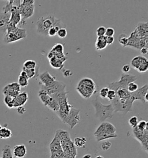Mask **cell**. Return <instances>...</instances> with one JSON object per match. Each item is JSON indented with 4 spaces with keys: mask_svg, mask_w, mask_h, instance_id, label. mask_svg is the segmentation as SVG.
I'll use <instances>...</instances> for the list:
<instances>
[{
    "mask_svg": "<svg viewBox=\"0 0 148 158\" xmlns=\"http://www.w3.org/2000/svg\"><path fill=\"white\" fill-rule=\"evenodd\" d=\"M36 26L37 33L44 36H47L48 31L51 27H59L60 29H66V25L51 13H47L38 18Z\"/></svg>",
    "mask_w": 148,
    "mask_h": 158,
    "instance_id": "1",
    "label": "cell"
},
{
    "mask_svg": "<svg viewBox=\"0 0 148 158\" xmlns=\"http://www.w3.org/2000/svg\"><path fill=\"white\" fill-rule=\"evenodd\" d=\"M55 135L59 138L61 148L66 158H76L77 148L72 141L70 133L62 129L57 130Z\"/></svg>",
    "mask_w": 148,
    "mask_h": 158,
    "instance_id": "2",
    "label": "cell"
},
{
    "mask_svg": "<svg viewBox=\"0 0 148 158\" xmlns=\"http://www.w3.org/2000/svg\"><path fill=\"white\" fill-rule=\"evenodd\" d=\"M92 103L95 109L96 117L100 121L103 122L107 119L112 118L114 110L111 104L105 105L100 102L98 97L94 99Z\"/></svg>",
    "mask_w": 148,
    "mask_h": 158,
    "instance_id": "3",
    "label": "cell"
},
{
    "mask_svg": "<svg viewBox=\"0 0 148 158\" xmlns=\"http://www.w3.org/2000/svg\"><path fill=\"white\" fill-rule=\"evenodd\" d=\"M94 136L98 142L118 137L116 134V129L113 125L108 122H102L97 128L94 133Z\"/></svg>",
    "mask_w": 148,
    "mask_h": 158,
    "instance_id": "4",
    "label": "cell"
},
{
    "mask_svg": "<svg viewBox=\"0 0 148 158\" xmlns=\"http://www.w3.org/2000/svg\"><path fill=\"white\" fill-rule=\"evenodd\" d=\"M76 89L78 93L85 99L90 98L97 92V87L95 82L91 78L87 77L82 78L79 81Z\"/></svg>",
    "mask_w": 148,
    "mask_h": 158,
    "instance_id": "5",
    "label": "cell"
},
{
    "mask_svg": "<svg viewBox=\"0 0 148 158\" xmlns=\"http://www.w3.org/2000/svg\"><path fill=\"white\" fill-rule=\"evenodd\" d=\"M34 0H23L17 8L21 17V21L20 24L25 25L26 20L32 16L34 13Z\"/></svg>",
    "mask_w": 148,
    "mask_h": 158,
    "instance_id": "6",
    "label": "cell"
},
{
    "mask_svg": "<svg viewBox=\"0 0 148 158\" xmlns=\"http://www.w3.org/2000/svg\"><path fill=\"white\" fill-rule=\"evenodd\" d=\"M27 37L26 29H21L16 27L13 30L6 31L4 33L3 41L5 44H10L25 39Z\"/></svg>",
    "mask_w": 148,
    "mask_h": 158,
    "instance_id": "7",
    "label": "cell"
},
{
    "mask_svg": "<svg viewBox=\"0 0 148 158\" xmlns=\"http://www.w3.org/2000/svg\"><path fill=\"white\" fill-rule=\"evenodd\" d=\"M133 100H119L115 98L111 102L114 112H122L123 114H126L128 112L133 111Z\"/></svg>",
    "mask_w": 148,
    "mask_h": 158,
    "instance_id": "8",
    "label": "cell"
},
{
    "mask_svg": "<svg viewBox=\"0 0 148 158\" xmlns=\"http://www.w3.org/2000/svg\"><path fill=\"white\" fill-rule=\"evenodd\" d=\"M38 97L42 103L53 112H56L59 110V105L56 100L49 95L44 90L40 89L38 92Z\"/></svg>",
    "mask_w": 148,
    "mask_h": 158,
    "instance_id": "9",
    "label": "cell"
},
{
    "mask_svg": "<svg viewBox=\"0 0 148 158\" xmlns=\"http://www.w3.org/2000/svg\"><path fill=\"white\" fill-rule=\"evenodd\" d=\"M137 78L132 74H123L120 79L118 81L112 82L108 84V87L109 89H112L115 91L119 87L127 88L128 85L130 83L134 82L137 80Z\"/></svg>",
    "mask_w": 148,
    "mask_h": 158,
    "instance_id": "10",
    "label": "cell"
},
{
    "mask_svg": "<svg viewBox=\"0 0 148 158\" xmlns=\"http://www.w3.org/2000/svg\"><path fill=\"white\" fill-rule=\"evenodd\" d=\"M133 133L134 138L141 144L143 151L148 153V128L143 131L139 130L137 128L133 129Z\"/></svg>",
    "mask_w": 148,
    "mask_h": 158,
    "instance_id": "11",
    "label": "cell"
},
{
    "mask_svg": "<svg viewBox=\"0 0 148 158\" xmlns=\"http://www.w3.org/2000/svg\"><path fill=\"white\" fill-rule=\"evenodd\" d=\"M80 111L79 109L72 107L68 115L63 122L67 124L71 129L75 128L80 121Z\"/></svg>",
    "mask_w": 148,
    "mask_h": 158,
    "instance_id": "12",
    "label": "cell"
},
{
    "mask_svg": "<svg viewBox=\"0 0 148 158\" xmlns=\"http://www.w3.org/2000/svg\"><path fill=\"white\" fill-rule=\"evenodd\" d=\"M148 85H144L143 87L138 88L135 92L132 93V97L134 101L140 100L142 103L148 102Z\"/></svg>",
    "mask_w": 148,
    "mask_h": 158,
    "instance_id": "13",
    "label": "cell"
},
{
    "mask_svg": "<svg viewBox=\"0 0 148 158\" xmlns=\"http://www.w3.org/2000/svg\"><path fill=\"white\" fill-rule=\"evenodd\" d=\"M21 87L17 82H12L6 85L2 89V94L5 96L16 97L21 93Z\"/></svg>",
    "mask_w": 148,
    "mask_h": 158,
    "instance_id": "14",
    "label": "cell"
},
{
    "mask_svg": "<svg viewBox=\"0 0 148 158\" xmlns=\"http://www.w3.org/2000/svg\"><path fill=\"white\" fill-rule=\"evenodd\" d=\"M41 89L44 90L50 96L56 94L58 92H62L66 90V85L62 82L56 81L55 83L49 87L41 86Z\"/></svg>",
    "mask_w": 148,
    "mask_h": 158,
    "instance_id": "15",
    "label": "cell"
},
{
    "mask_svg": "<svg viewBox=\"0 0 148 158\" xmlns=\"http://www.w3.org/2000/svg\"><path fill=\"white\" fill-rule=\"evenodd\" d=\"M40 86L44 87H49L52 86L56 81V77L51 75L47 71L42 72L39 75Z\"/></svg>",
    "mask_w": 148,
    "mask_h": 158,
    "instance_id": "16",
    "label": "cell"
},
{
    "mask_svg": "<svg viewBox=\"0 0 148 158\" xmlns=\"http://www.w3.org/2000/svg\"><path fill=\"white\" fill-rule=\"evenodd\" d=\"M115 91L116 92L115 98L119 99V100H133L134 102V100L132 97V93L128 92L127 88L119 87Z\"/></svg>",
    "mask_w": 148,
    "mask_h": 158,
    "instance_id": "17",
    "label": "cell"
},
{
    "mask_svg": "<svg viewBox=\"0 0 148 158\" xmlns=\"http://www.w3.org/2000/svg\"><path fill=\"white\" fill-rule=\"evenodd\" d=\"M28 100V96L27 92L20 93L14 99L13 108H18L24 106Z\"/></svg>",
    "mask_w": 148,
    "mask_h": 158,
    "instance_id": "18",
    "label": "cell"
},
{
    "mask_svg": "<svg viewBox=\"0 0 148 158\" xmlns=\"http://www.w3.org/2000/svg\"><path fill=\"white\" fill-rule=\"evenodd\" d=\"M10 12H0V30L4 33L6 31V27L10 21Z\"/></svg>",
    "mask_w": 148,
    "mask_h": 158,
    "instance_id": "19",
    "label": "cell"
},
{
    "mask_svg": "<svg viewBox=\"0 0 148 158\" xmlns=\"http://www.w3.org/2000/svg\"><path fill=\"white\" fill-rule=\"evenodd\" d=\"M12 152L16 158H24L27 155V148L23 144L17 145L13 147Z\"/></svg>",
    "mask_w": 148,
    "mask_h": 158,
    "instance_id": "20",
    "label": "cell"
},
{
    "mask_svg": "<svg viewBox=\"0 0 148 158\" xmlns=\"http://www.w3.org/2000/svg\"><path fill=\"white\" fill-rule=\"evenodd\" d=\"M66 60H67V57L60 59L55 57H53L51 59L49 60V63L51 67L57 70H62L64 68V63Z\"/></svg>",
    "mask_w": 148,
    "mask_h": 158,
    "instance_id": "21",
    "label": "cell"
},
{
    "mask_svg": "<svg viewBox=\"0 0 148 158\" xmlns=\"http://www.w3.org/2000/svg\"><path fill=\"white\" fill-rule=\"evenodd\" d=\"M49 149H50L51 153L63 150L61 148V144L60 142V140L56 135H55L54 138H53L52 141L49 144Z\"/></svg>",
    "mask_w": 148,
    "mask_h": 158,
    "instance_id": "22",
    "label": "cell"
},
{
    "mask_svg": "<svg viewBox=\"0 0 148 158\" xmlns=\"http://www.w3.org/2000/svg\"><path fill=\"white\" fill-rule=\"evenodd\" d=\"M106 37L105 36H101L98 37L97 40L96 42V48L98 51H101L106 48L107 46V41H106Z\"/></svg>",
    "mask_w": 148,
    "mask_h": 158,
    "instance_id": "23",
    "label": "cell"
},
{
    "mask_svg": "<svg viewBox=\"0 0 148 158\" xmlns=\"http://www.w3.org/2000/svg\"><path fill=\"white\" fill-rule=\"evenodd\" d=\"M146 59H147V58H146L144 56H135L133 58L132 60L131 61V66L134 69L137 70L139 65Z\"/></svg>",
    "mask_w": 148,
    "mask_h": 158,
    "instance_id": "24",
    "label": "cell"
},
{
    "mask_svg": "<svg viewBox=\"0 0 148 158\" xmlns=\"http://www.w3.org/2000/svg\"><path fill=\"white\" fill-rule=\"evenodd\" d=\"M12 133L11 132L10 129L3 127L1 128L0 130V138L1 139H8L12 137Z\"/></svg>",
    "mask_w": 148,
    "mask_h": 158,
    "instance_id": "25",
    "label": "cell"
},
{
    "mask_svg": "<svg viewBox=\"0 0 148 158\" xmlns=\"http://www.w3.org/2000/svg\"><path fill=\"white\" fill-rule=\"evenodd\" d=\"M7 158H13V156L12 154V148L9 145H5L2 149V155Z\"/></svg>",
    "mask_w": 148,
    "mask_h": 158,
    "instance_id": "26",
    "label": "cell"
},
{
    "mask_svg": "<svg viewBox=\"0 0 148 158\" xmlns=\"http://www.w3.org/2000/svg\"><path fill=\"white\" fill-rule=\"evenodd\" d=\"M87 142L86 138L85 137H76L74 140V145L76 147L82 148L84 147Z\"/></svg>",
    "mask_w": 148,
    "mask_h": 158,
    "instance_id": "27",
    "label": "cell"
},
{
    "mask_svg": "<svg viewBox=\"0 0 148 158\" xmlns=\"http://www.w3.org/2000/svg\"><path fill=\"white\" fill-rule=\"evenodd\" d=\"M23 71L26 72L27 77L28 79H31L32 78L38 76L39 74H38V70L36 71V68L35 69H26L25 68L23 67Z\"/></svg>",
    "mask_w": 148,
    "mask_h": 158,
    "instance_id": "28",
    "label": "cell"
},
{
    "mask_svg": "<svg viewBox=\"0 0 148 158\" xmlns=\"http://www.w3.org/2000/svg\"><path fill=\"white\" fill-rule=\"evenodd\" d=\"M14 99L15 97H12L10 96H5L4 99V102L5 105L8 108H13L14 106Z\"/></svg>",
    "mask_w": 148,
    "mask_h": 158,
    "instance_id": "29",
    "label": "cell"
},
{
    "mask_svg": "<svg viewBox=\"0 0 148 158\" xmlns=\"http://www.w3.org/2000/svg\"><path fill=\"white\" fill-rule=\"evenodd\" d=\"M37 67L36 61L32 60H26L23 64V67L26 69H35Z\"/></svg>",
    "mask_w": 148,
    "mask_h": 158,
    "instance_id": "30",
    "label": "cell"
},
{
    "mask_svg": "<svg viewBox=\"0 0 148 158\" xmlns=\"http://www.w3.org/2000/svg\"><path fill=\"white\" fill-rule=\"evenodd\" d=\"M50 52H54V53H64V46L61 44H56L53 46Z\"/></svg>",
    "mask_w": 148,
    "mask_h": 158,
    "instance_id": "31",
    "label": "cell"
},
{
    "mask_svg": "<svg viewBox=\"0 0 148 158\" xmlns=\"http://www.w3.org/2000/svg\"><path fill=\"white\" fill-rule=\"evenodd\" d=\"M118 41L123 47H126L128 43V37L125 34H121L119 36Z\"/></svg>",
    "mask_w": 148,
    "mask_h": 158,
    "instance_id": "32",
    "label": "cell"
},
{
    "mask_svg": "<svg viewBox=\"0 0 148 158\" xmlns=\"http://www.w3.org/2000/svg\"><path fill=\"white\" fill-rule=\"evenodd\" d=\"M148 70V59L143 61L138 68L137 71L141 73H143L147 71Z\"/></svg>",
    "mask_w": 148,
    "mask_h": 158,
    "instance_id": "33",
    "label": "cell"
},
{
    "mask_svg": "<svg viewBox=\"0 0 148 158\" xmlns=\"http://www.w3.org/2000/svg\"><path fill=\"white\" fill-rule=\"evenodd\" d=\"M28 79H27L26 78L21 77V75H19V77L18 78V84L19 85V86L22 87H25L28 85Z\"/></svg>",
    "mask_w": 148,
    "mask_h": 158,
    "instance_id": "34",
    "label": "cell"
},
{
    "mask_svg": "<svg viewBox=\"0 0 148 158\" xmlns=\"http://www.w3.org/2000/svg\"><path fill=\"white\" fill-rule=\"evenodd\" d=\"M138 122L139 121H138V118L136 116H133L132 117L130 118L128 120V124L132 129L136 128Z\"/></svg>",
    "mask_w": 148,
    "mask_h": 158,
    "instance_id": "35",
    "label": "cell"
},
{
    "mask_svg": "<svg viewBox=\"0 0 148 158\" xmlns=\"http://www.w3.org/2000/svg\"><path fill=\"white\" fill-rule=\"evenodd\" d=\"M51 158H66L63 150L51 153Z\"/></svg>",
    "mask_w": 148,
    "mask_h": 158,
    "instance_id": "36",
    "label": "cell"
},
{
    "mask_svg": "<svg viewBox=\"0 0 148 158\" xmlns=\"http://www.w3.org/2000/svg\"><path fill=\"white\" fill-rule=\"evenodd\" d=\"M136 128L139 129V130L143 131L145 129L148 128V123L147 121H141L138 122V125Z\"/></svg>",
    "mask_w": 148,
    "mask_h": 158,
    "instance_id": "37",
    "label": "cell"
},
{
    "mask_svg": "<svg viewBox=\"0 0 148 158\" xmlns=\"http://www.w3.org/2000/svg\"><path fill=\"white\" fill-rule=\"evenodd\" d=\"M138 88H139V87H138V84L134 83V82L130 83L128 84L127 87V89L128 91V92H130V93H134V92H135L136 91H137Z\"/></svg>",
    "mask_w": 148,
    "mask_h": 158,
    "instance_id": "38",
    "label": "cell"
},
{
    "mask_svg": "<svg viewBox=\"0 0 148 158\" xmlns=\"http://www.w3.org/2000/svg\"><path fill=\"white\" fill-rule=\"evenodd\" d=\"M60 29L59 27H53L51 28L47 33V36L50 37H54L56 36L57 31L59 30Z\"/></svg>",
    "mask_w": 148,
    "mask_h": 158,
    "instance_id": "39",
    "label": "cell"
},
{
    "mask_svg": "<svg viewBox=\"0 0 148 158\" xmlns=\"http://www.w3.org/2000/svg\"><path fill=\"white\" fill-rule=\"evenodd\" d=\"M57 36L61 39L65 38L67 36V31H66V29H60L59 30L57 31Z\"/></svg>",
    "mask_w": 148,
    "mask_h": 158,
    "instance_id": "40",
    "label": "cell"
},
{
    "mask_svg": "<svg viewBox=\"0 0 148 158\" xmlns=\"http://www.w3.org/2000/svg\"><path fill=\"white\" fill-rule=\"evenodd\" d=\"M115 97H116V92L112 89H109L107 96V98L109 102H111L115 98Z\"/></svg>",
    "mask_w": 148,
    "mask_h": 158,
    "instance_id": "41",
    "label": "cell"
},
{
    "mask_svg": "<svg viewBox=\"0 0 148 158\" xmlns=\"http://www.w3.org/2000/svg\"><path fill=\"white\" fill-rule=\"evenodd\" d=\"M108 91H109V88L108 87H102L100 91V96L101 97V98H102V99L106 98Z\"/></svg>",
    "mask_w": 148,
    "mask_h": 158,
    "instance_id": "42",
    "label": "cell"
},
{
    "mask_svg": "<svg viewBox=\"0 0 148 158\" xmlns=\"http://www.w3.org/2000/svg\"><path fill=\"white\" fill-rule=\"evenodd\" d=\"M106 32V28L104 26L99 27L97 30V36L98 37L104 36Z\"/></svg>",
    "mask_w": 148,
    "mask_h": 158,
    "instance_id": "43",
    "label": "cell"
},
{
    "mask_svg": "<svg viewBox=\"0 0 148 158\" xmlns=\"http://www.w3.org/2000/svg\"><path fill=\"white\" fill-rule=\"evenodd\" d=\"M111 146H112V144L110 141H105L102 143L101 147V149L102 151H106L111 148Z\"/></svg>",
    "mask_w": 148,
    "mask_h": 158,
    "instance_id": "44",
    "label": "cell"
},
{
    "mask_svg": "<svg viewBox=\"0 0 148 158\" xmlns=\"http://www.w3.org/2000/svg\"><path fill=\"white\" fill-rule=\"evenodd\" d=\"M115 30L112 28V27H108L107 29H106V32H105V36L107 37H113L115 34Z\"/></svg>",
    "mask_w": 148,
    "mask_h": 158,
    "instance_id": "45",
    "label": "cell"
},
{
    "mask_svg": "<svg viewBox=\"0 0 148 158\" xmlns=\"http://www.w3.org/2000/svg\"><path fill=\"white\" fill-rule=\"evenodd\" d=\"M130 69H131V68H130V66L129 64H125L123 66L122 70L123 74H126L127 73L130 71Z\"/></svg>",
    "mask_w": 148,
    "mask_h": 158,
    "instance_id": "46",
    "label": "cell"
},
{
    "mask_svg": "<svg viewBox=\"0 0 148 158\" xmlns=\"http://www.w3.org/2000/svg\"><path fill=\"white\" fill-rule=\"evenodd\" d=\"M114 41H115V38H114L113 37H109L106 38V41H107V45H111L113 44V43L114 42Z\"/></svg>",
    "mask_w": 148,
    "mask_h": 158,
    "instance_id": "47",
    "label": "cell"
},
{
    "mask_svg": "<svg viewBox=\"0 0 148 158\" xmlns=\"http://www.w3.org/2000/svg\"><path fill=\"white\" fill-rule=\"evenodd\" d=\"M17 111L18 112V114H19L21 115H23L26 112V108L23 106L18 107V108H17Z\"/></svg>",
    "mask_w": 148,
    "mask_h": 158,
    "instance_id": "48",
    "label": "cell"
},
{
    "mask_svg": "<svg viewBox=\"0 0 148 158\" xmlns=\"http://www.w3.org/2000/svg\"><path fill=\"white\" fill-rule=\"evenodd\" d=\"M63 74L64 77H68L71 76L72 75L71 71L70 70H65L63 72Z\"/></svg>",
    "mask_w": 148,
    "mask_h": 158,
    "instance_id": "49",
    "label": "cell"
},
{
    "mask_svg": "<svg viewBox=\"0 0 148 158\" xmlns=\"http://www.w3.org/2000/svg\"><path fill=\"white\" fill-rule=\"evenodd\" d=\"M140 51H141V53L142 55H146V54L148 53V48H145V47L142 48L140 49Z\"/></svg>",
    "mask_w": 148,
    "mask_h": 158,
    "instance_id": "50",
    "label": "cell"
},
{
    "mask_svg": "<svg viewBox=\"0 0 148 158\" xmlns=\"http://www.w3.org/2000/svg\"><path fill=\"white\" fill-rule=\"evenodd\" d=\"M20 75L21 76V77H24V78H27V79H29L28 78V77H27V74H26V72L25 71H23V70H22V71H21V74H20Z\"/></svg>",
    "mask_w": 148,
    "mask_h": 158,
    "instance_id": "51",
    "label": "cell"
},
{
    "mask_svg": "<svg viewBox=\"0 0 148 158\" xmlns=\"http://www.w3.org/2000/svg\"><path fill=\"white\" fill-rule=\"evenodd\" d=\"M92 158V156H91V155H90V154H86V155H84L82 158Z\"/></svg>",
    "mask_w": 148,
    "mask_h": 158,
    "instance_id": "52",
    "label": "cell"
},
{
    "mask_svg": "<svg viewBox=\"0 0 148 158\" xmlns=\"http://www.w3.org/2000/svg\"><path fill=\"white\" fill-rule=\"evenodd\" d=\"M96 158H104V157L102 156H101V155H99V156H96Z\"/></svg>",
    "mask_w": 148,
    "mask_h": 158,
    "instance_id": "53",
    "label": "cell"
},
{
    "mask_svg": "<svg viewBox=\"0 0 148 158\" xmlns=\"http://www.w3.org/2000/svg\"><path fill=\"white\" fill-rule=\"evenodd\" d=\"M1 158H6V157H4V156H1Z\"/></svg>",
    "mask_w": 148,
    "mask_h": 158,
    "instance_id": "54",
    "label": "cell"
},
{
    "mask_svg": "<svg viewBox=\"0 0 148 158\" xmlns=\"http://www.w3.org/2000/svg\"><path fill=\"white\" fill-rule=\"evenodd\" d=\"M2 128V126H1V125H0V130H1V129Z\"/></svg>",
    "mask_w": 148,
    "mask_h": 158,
    "instance_id": "55",
    "label": "cell"
},
{
    "mask_svg": "<svg viewBox=\"0 0 148 158\" xmlns=\"http://www.w3.org/2000/svg\"></svg>",
    "mask_w": 148,
    "mask_h": 158,
    "instance_id": "56",
    "label": "cell"
}]
</instances>
